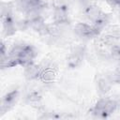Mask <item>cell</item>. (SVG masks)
<instances>
[{
	"label": "cell",
	"instance_id": "cell-1",
	"mask_svg": "<svg viewBox=\"0 0 120 120\" xmlns=\"http://www.w3.org/2000/svg\"><path fill=\"white\" fill-rule=\"evenodd\" d=\"M36 56V52L35 50L30 47V46H25L22 50V52H21L20 56H19V65H23V66H27L29 64L32 63L33 59Z\"/></svg>",
	"mask_w": 120,
	"mask_h": 120
},
{
	"label": "cell",
	"instance_id": "cell-2",
	"mask_svg": "<svg viewBox=\"0 0 120 120\" xmlns=\"http://www.w3.org/2000/svg\"><path fill=\"white\" fill-rule=\"evenodd\" d=\"M74 31L78 36L83 38H90L98 34V32L94 29L93 26H89L85 23H78L75 26Z\"/></svg>",
	"mask_w": 120,
	"mask_h": 120
},
{
	"label": "cell",
	"instance_id": "cell-3",
	"mask_svg": "<svg viewBox=\"0 0 120 120\" xmlns=\"http://www.w3.org/2000/svg\"><path fill=\"white\" fill-rule=\"evenodd\" d=\"M18 98V93L16 91L10 92L9 94H8L2 100V105H1V111H7L8 110L10 107H12L14 105V103L16 102Z\"/></svg>",
	"mask_w": 120,
	"mask_h": 120
},
{
	"label": "cell",
	"instance_id": "cell-4",
	"mask_svg": "<svg viewBox=\"0 0 120 120\" xmlns=\"http://www.w3.org/2000/svg\"><path fill=\"white\" fill-rule=\"evenodd\" d=\"M41 72V67L37 66L34 64H29L25 66V70H24V75L27 79H35L39 77Z\"/></svg>",
	"mask_w": 120,
	"mask_h": 120
},
{
	"label": "cell",
	"instance_id": "cell-5",
	"mask_svg": "<svg viewBox=\"0 0 120 120\" xmlns=\"http://www.w3.org/2000/svg\"><path fill=\"white\" fill-rule=\"evenodd\" d=\"M85 14L87 16V18L93 22H96L98 19H99L100 17H102L104 14L102 13V11L96 6H89L86 8V11Z\"/></svg>",
	"mask_w": 120,
	"mask_h": 120
},
{
	"label": "cell",
	"instance_id": "cell-6",
	"mask_svg": "<svg viewBox=\"0 0 120 120\" xmlns=\"http://www.w3.org/2000/svg\"><path fill=\"white\" fill-rule=\"evenodd\" d=\"M3 26H4V32L7 36L12 35L16 31V24L12 21V19L9 17H5L3 18Z\"/></svg>",
	"mask_w": 120,
	"mask_h": 120
},
{
	"label": "cell",
	"instance_id": "cell-7",
	"mask_svg": "<svg viewBox=\"0 0 120 120\" xmlns=\"http://www.w3.org/2000/svg\"><path fill=\"white\" fill-rule=\"evenodd\" d=\"M54 22L57 23H66L67 22V12L64 7H56L53 13Z\"/></svg>",
	"mask_w": 120,
	"mask_h": 120
},
{
	"label": "cell",
	"instance_id": "cell-8",
	"mask_svg": "<svg viewBox=\"0 0 120 120\" xmlns=\"http://www.w3.org/2000/svg\"><path fill=\"white\" fill-rule=\"evenodd\" d=\"M82 51L81 49H76L75 52H73L70 54L68 62H69L70 66L76 67L82 62Z\"/></svg>",
	"mask_w": 120,
	"mask_h": 120
},
{
	"label": "cell",
	"instance_id": "cell-9",
	"mask_svg": "<svg viewBox=\"0 0 120 120\" xmlns=\"http://www.w3.org/2000/svg\"><path fill=\"white\" fill-rule=\"evenodd\" d=\"M55 77V73L52 69V68H43V70H41L39 78L41 81L43 82H52Z\"/></svg>",
	"mask_w": 120,
	"mask_h": 120
},
{
	"label": "cell",
	"instance_id": "cell-10",
	"mask_svg": "<svg viewBox=\"0 0 120 120\" xmlns=\"http://www.w3.org/2000/svg\"><path fill=\"white\" fill-rule=\"evenodd\" d=\"M111 88L110 81L107 79H99L98 81V89L100 93H106Z\"/></svg>",
	"mask_w": 120,
	"mask_h": 120
},
{
	"label": "cell",
	"instance_id": "cell-11",
	"mask_svg": "<svg viewBox=\"0 0 120 120\" xmlns=\"http://www.w3.org/2000/svg\"><path fill=\"white\" fill-rule=\"evenodd\" d=\"M12 11V6L9 3H2L1 4V14L2 17H9Z\"/></svg>",
	"mask_w": 120,
	"mask_h": 120
},
{
	"label": "cell",
	"instance_id": "cell-12",
	"mask_svg": "<svg viewBox=\"0 0 120 120\" xmlns=\"http://www.w3.org/2000/svg\"><path fill=\"white\" fill-rule=\"evenodd\" d=\"M111 55L113 59L120 61V45H114L111 49Z\"/></svg>",
	"mask_w": 120,
	"mask_h": 120
},
{
	"label": "cell",
	"instance_id": "cell-13",
	"mask_svg": "<svg viewBox=\"0 0 120 120\" xmlns=\"http://www.w3.org/2000/svg\"><path fill=\"white\" fill-rule=\"evenodd\" d=\"M27 100H28L29 103H37L40 100V96L38 93L33 92L27 97Z\"/></svg>",
	"mask_w": 120,
	"mask_h": 120
},
{
	"label": "cell",
	"instance_id": "cell-14",
	"mask_svg": "<svg viewBox=\"0 0 120 120\" xmlns=\"http://www.w3.org/2000/svg\"><path fill=\"white\" fill-rule=\"evenodd\" d=\"M110 36H112L115 38H120V26H118V25L112 26L110 30Z\"/></svg>",
	"mask_w": 120,
	"mask_h": 120
}]
</instances>
